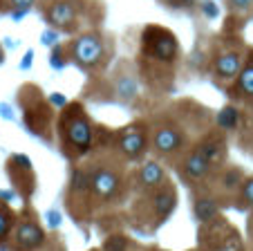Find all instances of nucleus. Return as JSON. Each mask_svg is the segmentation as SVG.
Instances as JSON below:
<instances>
[{
  "label": "nucleus",
  "mask_w": 253,
  "mask_h": 251,
  "mask_svg": "<svg viewBox=\"0 0 253 251\" xmlns=\"http://www.w3.org/2000/svg\"><path fill=\"white\" fill-rule=\"evenodd\" d=\"M74 20H77V5L72 0H56L47 9V23L52 27L67 29Z\"/></svg>",
  "instance_id": "423d86ee"
},
{
  "label": "nucleus",
  "mask_w": 253,
  "mask_h": 251,
  "mask_svg": "<svg viewBox=\"0 0 253 251\" xmlns=\"http://www.w3.org/2000/svg\"><path fill=\"white\" fill-rule=\"evenodd\" d=\"M11 224H14V215H11V211L7 206H0V240L9 233Z\"/></svg>",
  "instance_id": "6ab92c4d"
},
{
  "label": "nucleus",
  "mask_w": 253,
  "mask_h": 251,
  "mask_svg": "<svg viewBox=\"0 0 253 251\" xmlns=\"http://www.w3.org/2000/svg\"><path fill=\"white\" fill-rule=\"evenodd\" d=\"M146 144H148L146 133H143V128H139V126L126 128L124 133L119 135V148L128 159H137V157L146 151Z\"/></svg>",
  "instance_id": "39448f33"
},
{
  "label": "nucleus",
  "mask_w": 253,
  "mask_h": 251,
  "mask_svg": "<svg viewBox=\"0 0 253 251\" xmlns=\"http://www.w3.org/2000/svg\"><path fill=\"white\" fill-rule=\"evenodd\" d=\"M139 182L143 186H157L164 182V171L157 161H146L139 171Z\"/></svg>",
  "instance_id": "ddd939ff"
},
{
  "label": "nucleus",
  "mask_w": 253,
  "mask_h": 251,
  "mask_svg": "<svg viewBox=\"0 0 253 251\" xmlns=\"http://www.w3.org/2000/svg\"><path fill=\"white\" fill-rule=\"evenodd\" d=\"M242 70V56L238 52H226L215 61V74L222 79H235Z\"/></svg>",
  "instance_id": "1a4fd4ad"
},
{
  "label": "nucleus",
  "mask_w": 253,
  "mask_h": 251,
  "mask_svg": "<svg viewBox=\"0 0 253 251\" xmlns=\"http://www.w3.org/2000/svg\"><path fill=\"white\" fill-rule=\"evenodd\" d=\"M238 90L244 97H253V63L247 67H242L238 74Z\"/></svg>",
  "instance_id": "dca6fc26"
},
{
  "label": "nucleus",
  "mask_w": 253,
  "mask_h": 251,
  "mask_svg": "<svg viewBox=\"0 0 253 251\" xmlns=\"http://www.w3.org/2000/svg\"><path fill=\"white\" fill-rule=\"evenodd\" d=\"M32 58H34V52H32V50H29V52L25 54L23 63H20V70H29V67H32Z\"/></svg>",
  "instance_id": "cd10ccee"
},
{
  "label": "nucleus",
  "mask_w": 253,
  "mask_h": 251,
  "mask_svg": "<svg viewBox=\"0 0 253 251\" xmlns=\"http://www.w3.org/2000/svg\"><path fill=\"white\" fill-rule=\"evenodd\" d=\"M90 189L94 191L99 198L103 200H112L117 198L121 189V180L115 171H108V168H101V171L92 173L90 175Z\"/></svg>",
  "instance_id": "20e7f679"
},
{
  "label": "nucleus",
  "mask_w": 253,
  "mask_h": 251,
  "mask_svg": "<svg viewBox=\"0 0 253 251\" xmlns=\"http://www.w3.org/2000/svg\"><path fill=\"white\" fill-rule=\"evenodd\" d=\"M200 155H204L206 159L211 161V164H215V161H222L224 159V144L220 142V139H204V142L200 144V146L195 148Z\"/></svg>",
  "instance_id": "f8f14e48"
},
{
  "label": "nucleus",
  "mask_w": 253,
  "mask_h": 251,
  "mask_svg": "<svg viewBox=\"0 0 253 251\" xmlns=\"http://www.w3.org/2000/svg\"><path fill=\"white\" fill-rule=\"evenodd\" d=\"M233 11H249L253 7V0H229Z\"/></svg>",
  "instance_id": "b1692460"
},
{
  "label": "nucleus",
  "mask_w": 253,
  "mask_h": 251,
  "mask_svg": "<svg viewBox=\"0 0 253 251\" xmlns=\"http://www.w3.org/2000/svg\"><path fill=\"white\" fill-rule=\"evenodd\" d=\"M242 202L253 204V177L247 182H242Z\"/></svg>",
  "instance_id": "5701e85b"
},
{
  "label": "nucleus",
  "mask_w": 253,
  "mask_h": 251,
  "mask_svg": "<svg viewBox=\"0 0 253 251\" xmlns=\"http://www.w3.org/2000/svg\"><path fill=\"white\" fill-rule=\"evenodd\" d=\"M58 130L65 152L70 157H81L92 146V123L81 103H65L58 119Z\"/></svg>",
  "instance_id": "f257e3e1"
},
{
  "label": "nucleus",
  "mask_w": 253,
  "mask_h": 251,
  "mask_svg": "<svg viewBox=\"0 0 253 251\" xmlns=\"http://www.w3.org/2000/svg\"><path fill=\"white\" fill-rule=\"evenodd\" d=\"M52 103L54 105H65V97L63 95H52Z\"/></svg>",
  "instance_id": "c85d7f7f"
},
{
  "label": "nucleus",
  "mask_w": 253,
  "mask_h": 251,
  "mask_svg": "<svg viewBox=\"0 0 253 251\" xmlns=\"http://www.w3.org/2000/svg\"><path fill=\"white\" fill-rule=\"evenodd\" d=\"M175 204H177V195H175V191H172L170 186H166L164 191H159V193L155 195V211H157V218L166 220L168 215L172 213Z\"/></svg>",
  "instance_id": "9b49d317"
},
{
  "label": "nucleus",
  "mask_w": 253,
  "mask_h": 251,
  "mask_svg": "<svg viewBox=\"0 0 253 251\" xmlns=\"http://www.w3.org/2000/svg\"><path fill=\"white\" fill-rule=\"evenodd\" d=\"M153 144L159 152L170 155V152L179 151V148L184 146V135L177 128H159L153 137Z\"/></svg>",
  "instance_id": "6e6552de"
},
{
  "label": "nucleus",
  "mask_w": 253,
  "mask_h": 251,
  "mask_svg": "<svg viewBox=\"0 0 253 251\" xmlns=\"http://www.w3.org/2000/svg\"><path fill=\"white\" fill-rule=\"evenodd\" d=\"M195 215H197V220H202V222H211V220L217 215V206H215L213 200H197Z\"/></svg>",
  "instance_id": "2eb2a0df"
},
{
  "label": "nucleus",
  "mask_w": 253,
  "mask_h": 251,
  "mask_svg": "<svg viewBox=\"0 0 253 251\" xmlns=\"http://www.w3.org/2000/svg\"><path fill=\"white\" fill-rule=\"evenodd\" d=\"M45 242V231L34 222H23L18 229H16V245L20 249H39L41 245Z\"/></svg>",
  "instance_id": "0eeeda50"
},
{
  "label": "nucleus",
  "mask_w": 253,
  "mask_h": 251,
  "mask_svg": "<svg viewBox=\"0 0 253 251\" xmlns=\"http://www.w3.org/2000/svg\"><path fill=\"white\" fill-rule=\"evenodd\" d=\"M41 38H43V45H49V48H52V45H56V41H58L56 27H54V29H45Z\"/></svg>",
  "instance_id": "393cba45"
},
{
  "label": "nucleus",
  "mask_w": 253,
  "mask_h": 251,
  "mask_svg": "<svg viewBox=\"0 0 253 251\" xmlns=\"http://www.w3.org/2000/svg\"><path fill=\"white\" fill-rule=\"evenodd\" d=\"M72 189L77 191V193L90 189V175H85L83 171H77L74 175H72Z\"/></svg>",
  "instance_id": "aec40b11"
},
{
  "label": "nucleus",
  "mask_w": 253,
  "mask_h": 251,
  "mask_svg": "<svg viewBox=\"0 0 253 251\" xmlns=\"http://www.w3.org/2000/svg\"><path fill=\"white\" fill-rule=\"evenodd\" d=\"M211 166L213 164H211L204 155H200V152L195 151L186 157V161H184V173H186L191 180H204V177L209 175Z\"/></svg>",
  "instance_id": "9d476101"
},
{
  "label": "nucleus",
  "mask_w": 253,
  "mask_h": 251,
  "mask_svg": "<svg viewBox=\"0 0 253 251\" xmlns=\"http://www.w3.org/2000/svg\"><path fill=\"white\" fill-rule=\"evenodd\" d=\"M72 56L79 65L94 67L103 58V41L96 34H83L72 43Z\"/></svg>",
  "instance_id": "7ed1b4c3"
},
{
  "label": "nucleus",
  "mask_w": 253,
  "mask_h": 251,
  "mask_svg": "<svg viewBox=\"0 0 253 251\" xmlns=\"http://www.w3.org/2000/svg\"><path fill=\"white\" fill-rule=\"evenodd\" d=\"M242 182H244L242 171H240V168H231V171L224 173V180H222V184H224L226 191H233V189H238Z\"/></svg>",
  "instance_id": "f3484780"
},
{
  "label": "nucleus",
  "mask_w": 253,
  "mask_h": 251,
  "mask_svg": "<svg viewBox=\"0 0 253 251\" xmlns=\"http://www.w3.org/2000/svg\"><path fill=\"white\" fill-rule=\"evenodd\" d=\"M63 65H65V63H63V58H61V50H56V52L52 54V67H56V70H61Z\"/></svg>",
  "instance_id": "bb28decb"
},
{
  "label": "nucleus",
  "mask_w": 253,
  "mask_h": 251,
  "mask_svg": "<svg viewBox=\"0 0 253 251\" xmlns=\"http://www.w3.org/2000/svg\"><path fill=\"white\" fill-rule=\"evenodd\" d=\"M117 92H119L121 99H132V97L137 95V83H134V79H128V76H126V79H121Z\"/></svg>",
  "instance_id": "a211bd4d"
},
{
  "label": "nucleus",
  "mask_w": 253,
  "mask_h": 251,
  "mask_svg": "<svg viewBox=\"0 0 253 251\" xmlns=\"http://www.w3.org/2000/svg\"><path fill=\"white\" fill-rule=\"evenodd\" d=\"M238 121H240V112L233 105H226V108H222L220 112H217V126H220L222 130H233L235 126H238Z\"/></svg>",
  "instance_id": "4468645a"
},
{
  "label": "nucleus",
  "mask_w": 253,
  "mask_h": 251,
  "mask_svg": "<svg viewBox=\"0 0 253 251\" xmlns=\"http://www.w3.org/2000/svg\"><path fill=\"white\" fill-rule=\"evenodd\" d=\"M126 247H128V242H126L124 236H112V238H108L103 249L105 251H126Z\"/></svg>",
  "instance_id": "412c9836"
},
{
  "label": "nucleus",
  "mask_w": 253,
  "mask_h": 251,
  "mask_svg": "<svg viewBox=\"0 0 253 251\" xmlns=\"http://www.w3.org/2000/svg\"><path fill=\"white\" fill-rule=\"evenodd\" d=\"M202 11L206 18H217L220 16V7L215 5L213 0H202Z\"/></svg>",
  "instance_id": "4be33fe9"
},
{
  "label": "nucleus",
  "mask_w": 253,
  "mask_h": 251,
  "mask_svg": "<svg viewBox=\"0 0 253 251\" xmlns=\"http://www.w3.org/2000/svg\"><path fill=\"white\" fill-rule=\"evenodd\" d=\"M9 5L14 7V11H29V7L34 5V0H9Z\"/></svg>",
  "instance_id": "a878e982"
},
{
  "label": "nucleus",
  "mask_w": 253,
  "mask_h": 251,
  "mask_svg": "<svg viewBox=\"0 0 253 251\" xmlns=\"http://www.w3.org/2000/svg\"><path fill=\"white\" fill-rule=\"evenodd\" d=\"M141 50L146 56L155 58V61L172 63L179 52V43L170 29L159 27V25H148L141 32Z\"/></svg>",
  "instance_id": "f03ea898"
},
{
  "label": "nucleus",
  "mask_w": 253,
  "mask_h": 251,
  "mask_svg": "<svg viewBox=\"0 0 253 251\" xmlns=\"http://www.w3.org/2000/svg\"><path fill=\"white\" fill-rule=\"evenodd\" d=\"M5 63V52H2V48H0V65Z\"/></svg>",
  "instance_id": "c756f323"
}]
</instances>
